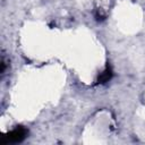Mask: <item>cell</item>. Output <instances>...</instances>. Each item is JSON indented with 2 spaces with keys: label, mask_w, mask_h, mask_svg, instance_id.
<instances>
[{
  "label": "cell",
  "mask_w": 145,
  "mask_h": 145,
  "mask_svg": "<svg viewBox=\"0 0 145 145\" xmlns=\"http://www.w3.org/2000/svg\"><path fill=\"white\" fill-rule=\"evenodd\" d=\"M26 135V130L22 127H18L14 130H11L7 136H3L2 139V144H7V143H18L22 142L25 138Z\"/></svg>",
  "instance_id": "cell-1"
},
{
  "label": "cell",
  "mask_w": 145,
  "mask_h": 145,
  "mask_svg": "<svg viewBox=\"0 0 145 145\" xmlns=\"http://www.w3.org/2000/svg\"><path fill=\"white\" fill-rule=\"evenodd\" d=\"M111 76H112L111 69H110V68H106V69L101 74V76L99 77V83H105V82H108V80L111 78Z\"/></svg>",
  "instance_id": "cell-2"
}]
</instances>
